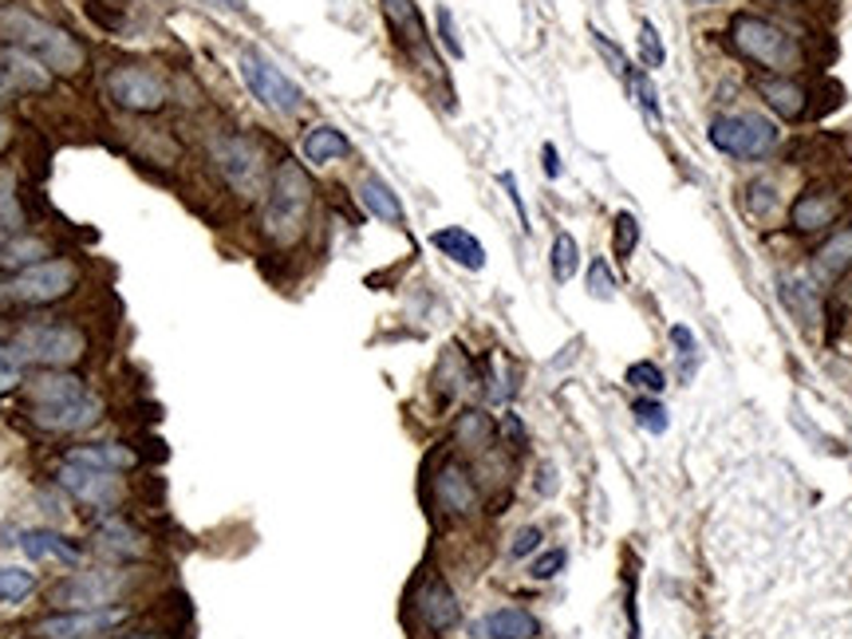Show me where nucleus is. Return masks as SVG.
<instances>
[{
	"label": "nucleus",
	"mask_w": 852,
	"mask_h": 639,
	"mask_svg": "<svg viewBox=\"0 0 852 639\" xmlns=\"http://www.w3.org/2000/svg\"><path fill=\"white\" fill-rule=\"evenodd\" d=\"M28 415L40 430L72 435V430H87L103 415V399L91 391L84 375L43 372L40 379L28 384Z\"/></svg>",
	"instance_id": "1"
},
{
	"label": "nucleus",
	"mask_w": 852,
	"mask_h": 639,
	"mask_svg": "<svg viewBox=\"0 0 852 639\" xmlns=\"http://www.w3.org/2000/svg\"><path fill=\"white\" fill-rule=\"evenodd\" d=\"M312 198H316V186H312L309 171L297 159H280L273 166L265 205H261V234H265V241H273L277 249L297 246L304 229H309Z\"/></svg>",
	"instance_id": "2"
},
{
	"label": "nucleus",
	"mask_w": 852,
	"mask_h": 639,
	"mask_svg": "<svg viewBox=\"0 0 852 639\" xmlns=\"http://www.w3.org/2000/svg\"><path fill=\"white\" fill-rule=\"evenodd\" d=\"M726 36H730L735 55H742L746 64L762 67L766 75H798L801 67L810 64L805 43L789 33L786 24L757 16V12H735Z\"/></svg>",
	"instance_id": "3"
},
{
	"label": "nucleus",
	"mask_w": 852,
	"mask_h": 639,
	"mask_svg": "<svg viewBox=\"0 0 852 639\" xmlns=\"http://www.w3.org/2000/svg\"><path fill=\"white\" fill-rule=\"evenodd\" d=\"M0 40H9L12 48L33 52L36 60H43L52 72L75 75L79 67L87 64L84 43L75 40L67 28L43 21V16L21 9V4H4V9H0Z\"/></svg>",
	"instance_id": "4"
},
{
	"label": "nucleus",
	"mask_w": 852,
	"mask_h": 639,
	"mask_svg": "<svg viewBox=\"0 0 852 639\" xmlns=\"http://www.w3.org/2000/svg\"><path fill=\"white\" fill-rule=\"evenodd\" d=\"M706 139L718 154L738 162H766L781 147V127L762 111H723L711 118Z\"/></svg>",
	"instance_id": "5"
},
{
	"label": "nucleus",
	"mask_w": 852,
	"mask_h": 639,
	"mask_svg": "<svg viewBox=\"0 0 852 639\" xmlns=\"http://www.w3.org/2000/svg\"><path fill=\"white\" fill-rule=\"evenodd\" d=\"M210 162L213 171L222 174V181L237 198H261L268 190V154L265 147L253 139V135H241V130H229V135H217L210 142Z\"/></svg>",
	"instance_id": "6"
},
{
	"label": "nucleus",
	"mask_w": 852,
	"mask_h": 639,
	"mask_svg": "<svg viewBox=\"0 0 852 639\" xmlns=\"http://www.w3.org/2000/svg\"><path fill=\"white\" fill-rule=\"evenodd\" d=\"M16 352L36 367L67 372L87 355V331L72 320H33L16 331Z\"/></svg>",
	"instance_id": "7"
},
{
	"label": "nucleus",
	"mask_w": 852,
	"mask_h": 639,
	"mask_svg": "<svg viewBox=\"0 0 852 639\" xmlns=\"http://www.w3.org/2000/svg\"><path fill=\"white\" fill-rule=\"evenodd\" d=\"M84 273L75 261L67 256H48V261H36V265L21 268L16 280L9 285L12 300L16 304H28V309H48V304H60L79 288Z\"/></svg>",
	"instance_id": "8"
},
{
	"label": "nucleus",
	"mask_w": 852,
	"mask_h": 639,
	"mask_svg": "<svg viewBox=\"0 0 852 639\" xmlns=\"http://www.w3.org/2000/svg\"><path fill=\"white\" fill-rule=\"evenodd\" d=\"M106 99L118 111H130V115H154L171 99V84H166V75L159 67L123 64L106 72Z\"/></svg>",
	"instance_id": "9"
},
{
	"label": "nucleus",
	"mask_w": 852,
	"mask_h": 639,
	"mask_svg": "<svg viewBox=\"0 0 852 639\" xmlns=\"http://www.w3.org/2000/svg\"><path fill=\"white\" fill-rule=\"evenodd\" d=\"M237 72L246 79L249 96L256 99L261 106L268 111H277V115H297L300 106H304V91H300L297 79H288L265 52H256V48H246L241 60H237Z\"/></svg>",
	"instance_id": "10"
},
{
	"label": "nucleus",
	"mask_w": 852,
	"mask_h": 639,
	"mask_svg": "<svg viewBox=\"0 0 852 639\" xmlns=\"http://www.w3.org/2000/svg\"><path fill=\"white\" fill-rule=\"evenodd\" d=\"M135 588V573L123 565L115 568H84L52 588V604L60 607H106L118 604Z\"/></svg>",
	"instance_id": "11"
},
{
	"label": "nucleus",
	"mask_w": 852,
	"mask_h": 639,
	"mask_svg": "<svg viewBox=\"0 0 852 639\" xmlns=\"http://www.w3.org/2000/svg\"><path fill=\"white\" fill-rule=\"evenodd\" d=\"M430 493H435V510L442 513V517H450V522H469V517H478V510H481L478 474H474L469 462L459 459V454H447V459L435 466Z\"/></svg>",
	"instance_id": "12"
},
{
	"label": "nucleus",
	"mask_w": 852,
	"mask_h": 639,
	"mask_svg": "<svg viewBox=\"0 0 852 639\" xmlns=\"http://www.w3.org/2000/svg\"><path fill=\"white\" fill-rule=\"evenodd\" d=\"M411 612H415V624L426 636H450V631L462 624V600L459 592L450 588V580L442 573H423L411 585V597H406Z\"/></svg>",
	"instance_id": "13"
},
{
	"label": "nucleus",
	"mask_w": 852,
	"mask_h": 639,
	"mask_svg": "<svg viewBox=\"0 0 852 639\" xmlns=\"http://www.w3.org/2000/svg\"><path fill=\"white\" fill-rule=\"evenodd\" d=\"M135 616L130 604H106V607H64L52 612L36 624L40 639H103L111 631H118L127 619Z\"/></svg>",
	"instance_id": "14"
},
{
	"label": "nucleus",
	"mask_w": 852,
	"mask_h": 639,
	"mask_svg": "<svg viewBox=\"0 0 852 639\" xmlns=\"http://www.w3.org/2000/svg\"><path fill=\"white\" fill-rule=\"evenodd\" d=\"M55 481H60L79 505H87V510H96V513L115 510L118 498H123V481H118L115 469L91 466V462L75 459V454H67V459L60 462Z\"/></svg>",
	"instance_id": "15"
},
{
	"label": "nucleus",
	"mask_w": 852,
	"mask_h": 639,
	"mask_svg": "<svg viewBox=\"0 0 852 639\" xmlns=\"http://www.w3.org/2000/svg\"><path fill=\"white\" fill-rule=\"evenodd\" d=\"M844 205H849V198H844L832 181H817V186H805V190L789 202L786 210V222L789 229L798 237H817V234H829L832 225L844 217Z\"/></svg>",
	"instance_id": "16"
},
{
	"label": "nucleus",
	"mask_w": 852,
	"mask_h": 639,
	"mask_svg": "<svg viewBox=\"0 0 852 639\" xmlns=\"http://www.w3.org/2000/svg\"><path fill=\"white\" fill-rule=\"evenodd\" d=\"M379 9H384V21L394 40H399V48L406 55H415L423 67L438 72V55H430V36H426L423 12H418L415 0H379Z\"/></svg>",
	"instance_id": "17"
},
{
	"label": "nucleus",
	"mask_w": 852,
	"mask_h": 639,
	"mask_svg": "<svg viewBox=\"0 0 852 639\" xmlns=\"http://www.w3.org/2000/svg\"><path fill=\"white\" fill-rule=\"evenodd\" d=\"M96 549L111 561V565H135L150 553L147 532L139 525L123 517V513H106L103 522L96 525Z\"/></svg>",
	"instance_id": "18"
},
{
	"label": "nucleus",
	"mask_w": 852,
	"mask_h": 639,
	"mask_svg": "<svg viewBox=\"0 0 852 639\" xmlns=\"http://www.w3.org/2000/svg\"><path fill=\"white\" fill-rule=\"evenodd\" d=\"M754 91L762 96V103L786 123H801L813 111V87L801 84L798 75H757Z\"/></svg>",
	"instance_id": "19"
},
{
	"label": "nucleus",
	"mask_w": 852,
	"mask_h": 639,
	"mask_svg": "<svg viewBox=\"0 0 852 639\" xmlns=\"http://www.w3.org/2000/svg\"><path fill=\"white\" fill-rule=\"evenodd\" d=\"M454 450H459V459H486L498 450V438H501V426L490 411H481V406H466L459 418H454Z\"/></svg>",
	"instance_id": "20"
},
{
	"label": "nucleus",
	"mask_w": 852,
	"mask_h": 639,
	"mask_svg": "<svg viewBox=\"0 0 852 639\" xmlns=\"http://www.w3.org/2000/svg\"><path fill=\"white\" fill-rule=\"evenodd\" d=\"M849 273H852V222L841 225V229H832L810 256V277L817 280V288L841 285Z\"/></svg>",
	"instance_id": "21"
},
{
	"label": "nucleus",
	"mask_w": 852,
	"mask_h": 639,
	"mask_svg": "<svg viewBox=\"0 0 852 639\" xmlns=\"http://www.w3.org/2000/svg\"><path fill=\"white\" fill-rule=\"evenodd\" d=\"M778 300L789 316L798 320L801 328H813L820 316H825V300H820V288L805 273H778Z\"/></svg>",
	"instance_id": "22"
},
{
	"label": "nucleus",
	"mask_w": 852,
	"mask_h": 639,
	"mask_svg": "<svg viewBox=\"0 0 852 639\" xmlns=\"http://www.w3.org/2000/svg\"><path fill=\"white\" fill-rule=\"evenodd\" d=\"M469 636L474 639H537L541 636V619L522 604H505V607L486 612V616L469 628Z\"/></svg>",
	"instance_id": "23"
},
{
	"label": "nucleus",
	"mask_w": 852,
	"mask_h": 639,
	"mask_svg": "<svg viewBox=\"0 0 852 639\" xmlns=\"http://www.w3.org/2000/svg\"><path fill=\"white\" fill-rule=\"evenodd\" d=\"M0 87L12 91H48L52 87V67L36 60L24 48H0Z\"/></svg>",
	"instance_id": "24"
},
{
	"label": "nucleus",
	"mask_w": 852,
	"mask_h": 639,
	"mask_svg": "<svg viewBox=\"0 0 852 639\" xmlns=\"http://www.w3.org/2000/svg\"><path fill=\"white\" fill-rule=\"evenodd\" d=\"M430 246H435L442 256H450L459 268H469V273H481V268H486V246H481L469 229H462V225L435 229V234H430Z\"/></svg>",
	"instance_id": "25"
},
{
	"label": "nucleus",
	"mask_w": 852,
	"mask_h": 639,
	"mask_svg": "<svg viewBox=\"0 0 852 639\" xmlns=\"http://www.w3.org/2000/svg\"><path fill=\"white\" fill-rule=\"evenodd\" d=\"M21 549H24V556H33V561H60V565H79V561H84L79 541H72V537H64V532H55V529H24Z\"/></svg>",
	"instance_id": "26"
},
{
	"label": "nucleus",
	"mask_w": 852,
	"mask_h": 639,
	"mask_svg": "<svg viewBox=\"0 0 852 639\" xmlns=\"http://www.w3.org/2000/svg\"><path fill=\"white\" fill-rule=\"evenodd\" d=\"M300 154H304L309 166H328V162L348 159V154H352V142H348V135H343L340 127L316 123V127H309L304 142H300Z\"/></svg>",
	"instance_id": "27"
},
{
	"label": "nucleus",
	"mask_w": 852,
	"mask_h": 639,
	"mask_svg": "<svg viewBox=\"0 0 852 639\" xmlns=\"http://www.w3.org/2000/svg\"><path fill=\"white\" fill-rule=\"evenodd\" d=\"M360 205L372 213L375 222L394 225V229H403L406 225V210H403V202H399V193H394L384 178H375V174H367V178L360 181Z\"/></svg>",
	"instance_id": "28"
},
{
	"label": "nucleus",
	"mask_w": 852,
	"mask_h": 639,
	"mask_svg": "<svg viewBox=\"0 0 852 639\" xmlns=\"http://www.w3.org/2000/svg\"><path fill=\"white\" fill-rule=\"evenodd\" d=\"M469 384H474V367H469V360L462 355V348H447L442 360H438V367H435L438 403H454Z\"/></svg>",
	"instance_id": "29"
},
{
	"label": "nucleus",
	"mask_w": 852,
	"mask_h": 639,
	"mask_svg": "<svg viewBox=\"0 0 852 639\" xmlns=\"http://www.w3.org/2000/svg\"><path fill=\"white\" fill-rule=\"evenodd\" d=\"M781 205H786V198H781V186L774 178H754L742 190L746 217H750V222H757V225L774 222V217L781 213Z\"/></svg>",
	"instance_id": "30"
},
{
	"label": "nucleus",
	"mask_w": 852,
	"mask_h": 639,
	"mask_svg": "<svg viewBox=\"0 0 852 639\" xmlns=\"http://www.w3.org/2000/svg\"><path fill=\"white\" fill-rule=\"evenodd\" d=\"M67 454H75V459L91 462V466L115 469V474H127V469L139 466V454H135L130 447H123V442H96V447H75V450H67Z\"/></svg>",
	"instance_id": "31"
},
{
	"label": "nucleus",
	"mask_w": 852,
	"mask_h": 639,
	"mask_svg": "<svg viewBox=\"0 0 852 639\" xmlns=\"http://www.w3.org/2000/svg\"><path fill=\"white\" fill-rule=\"evenodd\" d=\"M549 268H553V280L556 285H568L576 277V268H580V246H576L573 234H561L553 237V249H549Z\"/></svg>",
	"instance_id": "32"
},
{
	"label": "nucleus",
	"mask_w": 852,
	"mask_h": 639,
	"mask_svg": "<svg viewBox=\"0 0 852 639\" xmlns=\"http://www.w3.org/2000/svg\"><path fill=\"white\" fill-rule=\"evenodd\" d=\"M639 249V217L631 210H619L616 222H612V256L619 265H628Z\"/></svg>",
	"instance_id": "33"
},
{
	"label": "nucleus",
	"mask_w": 852,
	"mask_h": 639,
	"mask_svg": "<svg viewBox=\"0 0 852 639\" xmlns=\"http://www.w3.org/2000/svg\"><path fill=\"white\" fill-rule=\"evenodd\" d=\"M667 340L675 343V355H679V379L682 384H691L694 367H699V340L691 336L687 324H672V328H667Z\"/></svg>",
	"instance_id": "34"
},
{
	"label": "nucleus",
	"mask_w": 852,
	"mask_h": 639,
	"mask_svg": "<svg viewBox=\"0 0 852 639\" xmlns=\"http://www.w3.org/2000/svg\"><path fill=\"white\" fill-rule=\"evenodd\" d=\"M628 87H631V96H636L639 111H643V115H648L651 123H660V118H663L660 91H655V84H651L648 67H631V75H628Z\"/></svg>",
	"instance_id": "35"
},
{
	"label": "nucleus",
	"mask_w": 852,
	"mask_h": 639,
	"mask_svg": "<svg viewBox=\"0 0 852 639\" xmlns=\"http://www.w3.org/2000/svg\"><path fill=\"white\" fill-rule=\"evenodd\" d=\"M0 261L12 268H28L36 261H48V246H43L40 237H16L9 246L0 249Z\"/></svg>",
	"instance_id": "36"
},
{
	"label": "nucleus",
	"mask_w": 852,
	"mask_h": 639,
	"mask_svg": "<svg viewBox=\"0 0 852 639\" xmlns=\"http://www.w3.org/2000/svg\"><path fill=\"white\" fill-rule=\"evenodd\" d=\"M631 418H636L643 430H651V435H663V430L672 426V415H667V406L660 403V394H639L636 403H631Z\"/></svg>",
	"instance_id": "37"
},
{
	"label": "nucleus",
	"mask_w": 852,
	"mask_h": 639,
	"mask_svg": "<svg viewBox=\"0 0 852 639\" xmlns=\"http://www.w3.org/2000/svg\"><path fill=\"white\" fill-rule=\"evenodd\" d=\"M639 64L648 67V72H655V67L667 64L663 36H660V28H655L651 21H639Z\"/></svg>",
	"instance_id": "38"
},
{
	"label": "nucleus",
	"mask_w": 852,
	"mask_h": 639,
	"mask_svg": "<svg viewBox=\"0 0 852 639\" xmlns=\"http://www.w3.org/2000/svg\"><path fill=\"white\" fill-rule=\"evenodd\" d=\"M36 576L28 568H0V604H21L24 597H33Z\"/></svg>",
	"instance_id": "39"
},
{
	"label": "nucleus",
	"mask_w": 852,
	"mask_h": 639,
	"mask_svg": "<svg viewBox=\"0 0 852 639\" xmlns=\"http://www.w3.org/2000/svg\"><path fill=\"white\" fill-rule=\"evenodd\" d=\"M21 225H24V210H21V198H16V181L9 174H0V229L21 234Z\"/></svg>",
	"instance_id": "40"
},
{
	"label": "nucleus",
	"mask_w": 852,
	"mask_h": 639,
	"mask_svg": "<svg viewBox=\"0 0 852 639\" xmlns=\"http://www.w3.org/2000/svg\"><path fill=\"white\" fill-rule=\"evenodd\" d=\"M624 379H628V384L636 387V391H648V394H663V391H667V375H663L660 363H651V360L631 363Z\"/></svg>",
	"instance_id": "41"
},
{
	"label": "nucleus",
	"mask_w": 852,
	"mask_h": 639,
	"mask_svg": "<svg viewBox=\"0 0 852 639\" xmlns=\"http://www.w3.org/2000/svg\"><path fill=\"white\" fill-rule=\"evenodd\" d=\"M592 48H597V52H600V60H604V64H607V72L616 75V79H624V84H628V75H631L628 55L619 52L616 43L607 40V36L600 33V28H592Z\"/></svg>",
	"instance_id": "42"
},
{
	"label": "nucleus",
	"mask_w": 852,
	"mask_h": 639,
	"mask_svg": "<svg viewBox=\"0 0 852 639\" xmlns=\"http://www.w3.org/2000/svg\"><path fill=\"white\" fill-rule=\"evenodd\" d=\"M616 288H619V280H616V273H612V265H607L604 256H597V261L588 265V292L597 300H616Z\"/></svg>",
	"instance_id": "43"
},
{
	"label": "nucleus",
	"mask_w": 852,
	"mask_h": 639,
	"mask_svg": "<svg viewBox=\"0 0 852 639\" xmlns=\"http://www.w3.org/2000/svg\"><path fill=\"white\" fill-rule=\"evenodd\" d=\"M24 384V360L16 348H9V343H0V394H9L12 387Z\"/></svg>",
	"instance_id": "44"
},
{
	"label": "nucleus",
	"mask_w": 852,
	"mask_h": 639,
	"mask_svg": "<svg viewBox=\"0 0 852 639\" xmlns=\"http://www.w3.org/2000/svg\"><path fill=\"white\" fill-rule=\"evenodd\" d=\"M435 21H438V40H442V48L450 52V60H462L466 48H462V40H459V28H454V12H450L447 4H438Z\"/></svg>",
	"instance_id": "45"
},
{
	"label": "nucleus",
	"mask_w": 852,
	"mask_h": 639,
	"mask_svg": "<svg viewBox=\"0 0 852 639\" xmlns=\"http://www.w3.org/2000/svg\"><path fill=\"white\" fill-rule=\"evenodd\" d=\"M568 565V553L565 549H544V553H537V561L529 565V576L532 580H553V576H561Z\"/></svg>",
	"instance_id": "46"
},
{
	"label": "nucleus",
	"mask_w": 852,
	"mask_h": 639,
	"mask_svg": "<svg viewBox=\"0 0 852 639\" xmlns=\"http://www.w3.org/2000/svg\"><path fill=\"white\" fill-rule=\"evenodd\" d=\"M541 541H544L541 525H525V529L513 532L510 556H513V561H525V556H529V553H537V549H541Z\"/></svg>",
	"instance_id": "47"
},
{
	"label": "nucleus",
	"mask_w": 852,
	"mask_h": 639,
	"mask_svg": "<svg viewBox=\"0 0 852 639\" xmlns=\"http://www.w3.org/2000/svg\"><path fill=\"white\" fill-rule=\"evenodd\" d=\"M498 181H501V190L510 193V202H513V210H517V222H522V229L529 234V210H525L522 193H517V178H513V174L505 171V174H498Z\"/></svg>",
	"instance_id": "48"
},
{
	"label": "nucleus",
	"mask_w": 852,
	"mask_h": 639,
	"mask_svg": "<svg viewBox=\"0 0 852 639\" xmlns=\"http://www.w3.org/2000/svg\"><path fill=\"white\" fill-rule=\"evenodd\" d=\"M544 174H549V178H561V154H556V147L553 142H544Z\"/></svg>",
	"instance_id": "49"
},
{
	"label": "nucleus",
	"mask_w": 852,
	"mask_h": 639,
	"mask_svg": "<svg viewBox=\"0 0 852 639\" xmlns=\"http://www.w3.org/2000/svg\"><path fill=\"white\" fill-rule=\"evenodd\" d=\"M537 490H541L544 498H549V493L556 490V481H553V466H541V469H537Z\"/></svg>",
	"instance_id": "50"
},
{
	"label": "nucleus",
	"mask_w": 852,
	"mask_h": 639,
	"mask_svg": "<svg viewBox=\"0 0 852 639\" xmlns=\"http://www.w3.org/2000/svg\"><path fill=\"white\" fill-rule=\"evenodd\" d=\"M123 639H166V636H159V631H130V636H123Z\"/></svg>",
	"instance_id": "51"
},
{
	"label": "nucleus",
	"mask_w": 852,
	"mask_h": 639,
	"mask_svg": "<svg viewBox=\"0 0 852 639\" xmlns=\"http://www.w3.org/2000/svg\"><path fill=\"white\" fill-rule=\"evenodd\" d=\"M217 4H222V9H229V12H246V4H241V0H217Z\"/></svg>",
	"instance_id": "52"
},
{
	"label": "nucleus",
	"mask_w": 852,
	"mask_h": 639,
	"mask_svg": "<svg viewBox=\"0 0 852 639\" xmlns=\"http://www.w3.org/2000/svg\"><path fill=\"white\" fill-rule=\"evenodd\" d=\"M12 300V292H9V285H0V309H4V304H9Z\"/></svg>",
	"instance_id": "53"
},
{
	"label": "nucleus",
	"mask_w": 852,
	"mask_h": 639,
	"mask_svg": "<svg viewBox=\"0 0 852 639\" xmlns=\"http://www.w3.org/2000/svg\"><path fill=\"white\" fill-rule=\"evenodd\" d=\"M4 142H9V127H4V123H0V147H4Z\"/></svg>",
	"instance_id": "54"
},
{
	"label": "nucleus",
	"mask_w": 852,
	"mask_h": 639,
	"mask_svg": "<svg viewBox=\"0 0 852 639\" xmlns=\"http://www.w3.org/2000/svg\"><path fill=\"white\" fill-rule=\"evenodd\" d=\"M699 4H718V0H699Z\"/></svg>",
	"instance_id": "55"
}]
</instances>
